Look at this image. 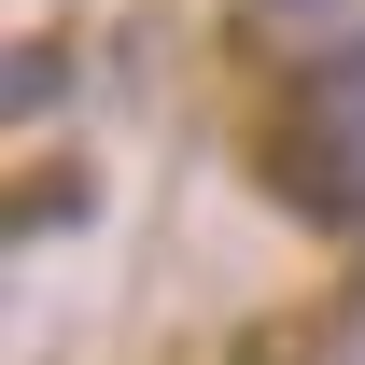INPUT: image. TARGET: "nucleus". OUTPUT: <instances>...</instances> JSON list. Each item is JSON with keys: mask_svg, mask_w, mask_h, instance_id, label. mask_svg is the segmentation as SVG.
<instances>
[{"mask_svg": "<svg viewBox=\"0 0 365 365\" xmlns=\"http://www.w3.org/2000/svg\"><path fill=\"white\" fill-rule=\"evenodd\" d=\"M309 127H323V155L365 182V43H337V56L309 71Z\"/></svg>", "mask_w": 365, "mask_h": 365, "instance_id": "obj_1", "label": "nucleus"}, {"mask_svg": "<svg viewBox=\"0 0 365 365\" xmlns=\"http://www.w3.org/2000/svg\"><path fill=\"white\" fill-rule=\"evenodd\" d=\"M267 29H323V14H351V0H253Z\"/></svg>", "mask_w": 365, "mask_h": 365, "instance_id": "obj_2", "label": "nucleus"}]
</instances>
